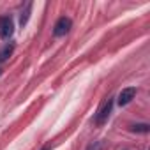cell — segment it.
Instances as JSON below:
<instances>
[{
	"label": "cell",
	"instance_id": "6da1fadb",
	"mask_svg": "<svg viewBox=\"0 0 150 150\" xmlns=\"http://www.w3.org/2000/svg\"><path fill=\"white\" fill-rule=\"evenodd\" d=\"M111 110H113V97H108V99H104L103 104L99 106V110H97V113H96V118H94V124H96V125H103V124L108 120Z\"/></svg>",
	"mask_w": 150,
	"mask_h": 150
},
{
	"label": "cell",
	"instance_id": "7a4b0ae2",
	"mask_svg": "<svg viewBox=\"0 0 150 150\" xmlns=\"http://www.w3.org/2000/svg\"><path fill=\"white\" fill-rule=\"evenodd\" d=\"M71 27H72L71 18L62 16V18L57 20V23H55V27H53V35H55V37H62V35H65V34L71 30Z\"/></svg>",
	"mask_w": 150,
	"mask_h": 150
},
{
	"label": "cell",
	"instance_id": "3957f363",
	"mask_svg": "<svg viewBox=\"0 0 150 150\" xmlns=\"http://www.w3.org/2000/svg\"><path fill=\"white\" fill-rule=\"evenodd\" d=\"M14 34V21L9 16H0V37L9 39Z\"/></svg>",
	"mask_w": 150,
	"mask_h": 150
},
{
	"label": "cell",
	"instance_id": "277c9868",
	"mask_svg": "<svg viewBox=\"0 0 150 150\" xmlns=\"http://www.w3.org/2000/svg\"><path fill=\"white\" fill-rule=\"evenodd\" d=\"M134 97H136V87H127V88H122L120 90V94L117 97V103H118V106H125Z\"/></svg>",
	"mask_w": 150,
	"mask_h": 150
},
{
	"label": "cell",
	"instance_id": "5b68a950",
	"mask_svg": "<svg viewBox=\"0 0 150 150\" xmlns=\"http://www.w3.org/2000/svg\"><path fill=\"white\" fill-rule=\"evenodd\" d=\"M30 13H32V2H28V4L25 6V9L21 11V16H20V25H21V27H25V25L28 23Z\"/></svg>",
	"mask_w": 150,
	"mask_h": 150
},
{
	"label": "cell",
	"instance_id": "8992f818",
	"mask_svg": "<svg viewBox=\"0 0 150 150\" xmlns=\"http://www.w3.org/2000/svg\"><path fill=\"white\" fill-rule=\"evenodd\" d=\"M14 51V44H6L2 50H0V62H6Z\"/></svg>",
	"mask_w": 150,
	"mask_h": 150
},
{
	"label": "cell",
	"instance_id": "52a82bcc",
	"mask_svg": "<svg viewBox=\"0 0 150 150\" xmlns=\"http://www.w3.org/2000/svg\"><path fill=\"white\" fill-rule=\"evenodd\" d=\"M131 131L132 132H148L150 125L148 124H134V125H131Z\"/></svg>",
	"mask_w": 150,
	"mask_h": 150
},
{
	"label": "cell",
	"instance_id": "ba28073f",
	"mask_svg": "<svg viewBox=\"0 0 150 150\" xmlns=\"http://www.w3.org/2000/svg\"><path fill=\"white\" fill-rule=\"evenodd\" d=\"M87 150H103V141H94V143H90Z\"/></svg>",
	"mask_w": 150,
	"mask_h": 150
},
{
	"label": "cell",
	"instance_id": "9c48e42d",
	"mask_svg": "<svg viewBox=\"0 0 150 150\" xmlns=\"http://www.w3.org/2000/svg\"><path fill=\"white\" fill-rule=\"evenodd\" d=\"M42 150H48V146H44V148H42Z\"/></svg>",
	"mask_w": 150,
	"mask_h": 150
},
{
	"label": "cell",
	"instance_id": "30bf717a",
	"mask_svg": "<svg viewBox=\"0 0 150 150\" xmlns=\"http://www.w3.org/2000/svg\"><path fill=\"white\" fill-rule=\"evenodd\" d=\"M0 74H2V69H0Z\"/></svg>",
	"mask_w": 150,
	"mask_h": 150
}]
</instances>
